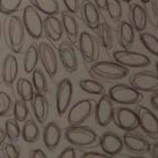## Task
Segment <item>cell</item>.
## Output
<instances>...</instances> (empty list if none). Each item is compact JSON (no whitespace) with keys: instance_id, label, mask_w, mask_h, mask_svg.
<instances>
[{"instance_id":"816d5d0a","label":"cell","mask_w":158,"mask_h":158,"mask_svg":"<svg viewBox=\"0 0 158 158\" xmlns=\"http://www.w3.org/2000/svg\"><path fill=\"white\" fill-rule=\"evenodd\" d=\"M155 67H156V72L158 73V60L156 62V65H155Z\"/></svg>"},{"instance_id":"4316f807","label":"cell","mask_w":158,"mask_h":158,"mask_svg":"<svg viewBox=\"0 0 158 158\" xmlns=\"http://www.w3.org/2000/svg\"><path fill=\"white\" fill-rule=\"evenodd\" d=\"M38 48L37 45L31 44L26 50L25 56H23V70L26 73H32V71L36 68L38 63Z\"/></svg>"},{"instance_id":"ab89813d","label":"cell","mask_w":158,"mask_h":158,"mask_svg":"<svg viewBox=\"0 0 158 158\" xmlns=\"http://www.w3.org/2000/svg\"><path fill=\"white\" fill-rule=\"evenodd\" d=\"M63 2H64V6L67 9V11L71 14H77L79 12V0H63Z\"/></svg>"},{"instance_id":"2e32d148","label":"cell","mask_w":158,"mask_h":158,"mask_svg":"<svg viewBox=\"0 0 158 158\" xmlns=\"http://www.w3.org/2000/svg\"><path fill=\"white\" fill-rule=\"evenodd\" d=\"M58 56L60 63L67 72L73 73L77 70V55L75 49L70 42H63L58 46Z\"/></svg>"},{"instance_id":"836d02e7","label":"cell","mask_w":158,"mask_h":158,"mask_svg":"<svg viewBox=\"0 0 158 158\" xmlns=\"http://www.w3.org/2000/svg\"><path fill=\"white\" fill-rule=\"evenodd\" d=\"M4 133H6V138L11 142L17 141L21 135L18 121H16L15 119H8L4 123Z\"/></svg>"},{"instance_id":"6da1fadb","label":"cell","mask_w":158,"mask_h":158,"mask_svg":"<svg viewBox=\"0 0 158 158\" xmlns=\"http://www.w3.org/2000/svg\"><path fill=\"white\" fill-rule=\"evenodd\" d=\"M3 37L6 46L12 52L20 53L25 45V27L23 19L16 15H8L4 19L3 23Z\"/></svg>"},{"instance_id":"4fadbf2b","label":"cell","mask_w":158,"mask_h":158,"mask_svg":"<svg viewBox=\"0 0 158 158\" xmlns=\"http://www.w3.org/2000/svg\"><path fill=\"white\" fill-rule=\"evenodd\" d=\"M113 120L120 130L125 132H133L139 127L137 114L128 107H119L115 109Z\"/></svg>"},{"instance_id":"83f0119b","label":"cell","mask_w":158,"mask_h":158,"mask_svg":"<svg viewBox=\"0 0 158 158\" xmlns=\"http://www.w3.org/2000/svg\"><path fill=\"white\" fill-rule=\"evenodd\" d=\"M40 127L37 125V121L33 119H29L25 121L23 131H21V136H23V141L28 143H34L37 141L40 138Z\"/></svg>"},{"instance_id":"8fae6325","label":"cell","mask_w":158,"mask_h":158,"mask_svg":"<svg viewBox=\"0 0 158 158\" xmlns=\"http://www.w3.org/2000/svg\"><path fill=\"white\" fill-rule=\"evenodd\" d=\"M38 48V57L42 63L44 69L47 72L51 79L55 77L57 73L58 64H57V56L53 47L50 44L42 42L37 46Z\"/></svg>"},{"instance_id":"ac0fdd59","label":"cell","mask_w":158,"mask_h":158,"mask_svg":"<svg viewBox=\"0 0 158 158\" xmlns=\"http://www.w3.org/2000/svg\"><path fill=\"white\" fill-rule=\"evenodd\" d=\"M81 15L84 23L90 30H96L100 25V12L97 6L90 0H84L81 4Z\"/></svg>"},{"instance_id":"1f68e13d","label":"cell","mask_w":158,"mask_h":158,"mask_svg":"<svg viewBox=\"0 0 158 158\" xmlns=\"http://www.w3.org/2000/svg\"><path fill=\"white\" fill-rule=\"evenodd\" d=\"M79 86L84 92L89 94H94V96H101L105 92L103 84H101L100 82L96 81V80H81Z\"/></svg>"},{"instance_id":"9a60e30c","label":"cell","mask_w":158,"mask_h":158,"mask_svg":"<svg viewBox=\"0 0 158 158\" xmlns=\"http://www.w3.org/2000/svg\"><path fill=\"white\" fill-rule=\"evenodd\" d=\"M123 144L134 154H147L150 152L151 143L147 138L133 132H126L122 137Z\"/></svg>"},{"instance_id":"e0dca14e","label":"cell","mask_w":158,"mask_h":158,"mask_svg":"<svg viewBox=\"0 0 158 158\" xmlns=\"http://www.w3.org/2000/svg\"><path fill=\"white\" fill-rule=\"evenodd\" d=\"M99 143H100V147L103 153H105L109 157L120 154L121 151L124 148L122 138L113 132L104 133L99 139Z\"/></svg>"},{"instance_id":"277c9868","label":"cell","mask_w":158,"mask_h":158,"mask_svg":"<svg viewBox=\"0 0 158 158\" xmlns=\"http://www.w3.org/2000/svg\"><path fill=\"white\" fill-rule=\"evenodd\" d=\"M108 97L113 102L121 105H134L143 100L142 92L125 84H117L113 86L108 91Z\"/></svg>"},{"instance_id":"ffe728a7","label":"cell","mask_w":158,"mask_h":158,"mask_svg":"<svg viewBox=\"0 0 158 158\" xmlns=\"http://www.w3.org/2000/svg\"><path fill=\"white\" fill-rule=\"evenodd\" d=\"M43 31L48 40L57 43L64 33L62 20H60L55 15H47L45 19H43Z\"/></svg>"},{"instance_id":"f5cc1de1","label":"cell","mask_w":158,"mask_h":158,"mask_svg":"<svg viewBox=\"0 0 158 158\" xmlns=\"http://www.w3.org/2000/svg\"><path fill=\"white\" fill-rule=\"evenodd\" d=\"M123 2H125V3H130L131 1H132V0H122Z\"/></svg>"},{"instance_id":"f6af8a7d","label":"cell","mask_w":158,"mask_h":158,"mask_svg":"<svg viewBox=\"0 0 158 158\" xmlns=\"http://www.w3.org/2000/svg\"><path fill=\"white\" fill-rule=\"evenodd\" d=\"M149 153L151 154V157L158 158V142L154 143V144H151V149Z\"/></svg>"},{"instance_id":"8992f818","label":"cell","mask_w":158,"mask_h":158,"mask_svg":"<svg viewBox=\"0 0 158 158\" xmlns=\"http://www.w3.org/2000/svg\"><path fill=\"white\" fill-rule=\"evenodd\" d=\"M113 57L117 63L127 68H143L151 65L150 57L128 49L115 51L113 53Z\"/></svg>"},{"instance_id":"8d00e7d4","label":"cell","mask_w":158,"mask_h":158,"mask_svg":"<svg viewBox=\"0 0 158 158\" xmlns=\"http://www.w3.org/2000/svg\"><path fill=\"white\" fill-rule=\"evenodd\" d=\"M23 0H0V13L3 15H12L20 8Z\"/></svg>"},{"instance_id":"f1b7e54d","label":"cell","mask_w":158,"mask_h":158,"mask_svg":"<svg viewBox=\"0 0 158 158\" xmlns=\"http://www.w3.org/2000/svg\"><path fill=\"white\" fill-rule=\"evenodd\" d=\"M31 6L46 15H56L60 11L57 0H29Z\"/></svg>"},{"instance_id":"d6986e66","label":"cell","mask_w":158,"mask_h":158,"mask_svg":"<svg viewBox=\"0 0 158 158\" xmlns=\"http://www.w3.org/2000/svg\"><path fill=\"white\" fill-rule=\"evenodd\" d=\"M31 102V107H32L33 115L35 117V120L40 124H44L47 121L50 113V105L45 94H37L35 92Z\"/></svg>"},{"instance_id":"d6a6232c","label":"cell","mask_w":158,"mask_h":158,"mask_svg":"<svg viewBox=\"0 0 158 158\" xmlns=\"http://www.w3.org/2000/svg\"><path fill=\"white\" fill-rule=\"evenodd\" d=\"M140 42L151 54L158 56V38L154 34L149 32H141L139 35Z\"/></svg>"},{"instance_id":"7c38bea8","label":"cell","mask_w":158,"mask_h":158,"mask_svg":"<svg viewBox=\"0 0 158 158\" xmlns=\"http://www.w3.org/2000/svg\"><path fill=\"white\" fill-rule=\"evenodd\" d=\"M94 111L97 124L102 127L107 126L113 121L115 108H114L113 101L108 97V94H101L100 100L98 101V103H96Z\"/></svg>"},{"instance_id":"cb8c5ba5","label":"cell","mask_w":158,"mask_h":158,"mask_svg":"<svg viewBox=\"0 0 158 158\" xmlns=\"http://www.w3.org/2000/svg\"><path fill=\"white\" fill-rule=\"evenodd\" d=\"M62 25L68 37V40L73 45L77 42V38H79V25H77V21L73 14H71L68 11L63 12Z\"/></svg>"},{"instance_id":"11a10c76","label":"cell","mask_w":158,"mask_h":158,"mask_svg":"<svg viewBox=\"0 0 158 158\" xmlns=\"http://www.w3.org/2000/svg\"><path fill=\"white\" fill-rule=\"evenodd\" d=\"M157 28H158V23H157Z\"/></svg>"},{"instance_id":"74e56055","label":"cell","mask_w":158,"mask_h":158,"mask_svg":"<svg viewBox=\"0 0 158 158\" xmlns=\"http://www.w3.org/2000/svg\"><path fill=\"white\" fill-rule=\"evenodd\" d=\"M13 106V101L6 92L0 91V117L6 116Z\"/></svg>"},{"instance_id":"7dc6e473","label":"cell","mask_w":158,"mask_h":158,"mask_svg":"<svg viewBox=\"0 0 158 158\" xmlns=\"http://www.w3.org/2000/svg\"><path fill=\"white\" fill-rule=\"evenodd\" d=\"M151 4H152V11L154 13L155 17L158 18V0H150Z\"/></svg>"},{"instance_id":"ba28073f","label":"cell","mask_w":158,"mask_h":158,"mask_svg":"<svg viewBox=\"0 0 158 158\" xmlns=\"http://www.w3.org/2000/svg\"><path fill=\"white\" fill-rule=\"evenodd\" d=\"M139 127L152 139H158V118L151 109L143 105H138L136 108Z\"/></svg>"},{"instance_id":"4dcf8cb0","label":"cell","mask_w":158,"mask_h":158,"mask_svg":"<svg viewBox=\"0 0 158 158\" xmlns=\"http://www.w3.org/2000/svg\"><path fill=\"white\" fill-rule=\"evenodd\" d=\"M32 85L34 91L37 94H46L48 91V84L46 75L40 68H35L32 71Z\"/></svg>"},{"instance_id":"f546056e","label":"cell","mask_w":158,"mask_h":158,"mask_svg":"<svg viewBox=\"0 0 158 158\" xmlns=\"http://www.w3.org/2000/svg\"><path fill=\"white\" fill-rule=\"evenodd\" d=\"M16 89H17L18 96L20 97L21 100L25 101L26 103L32 100L34 94H35L32 82H30L27 79H23V77H21V79H19L18 81H17Z\"/></svg>"},{"instance_id":"f907efd6","label":"cell","mask_w":158,"mask_h":158,"mask_svg":"<svg viewBox=\"0 0 158 158\" xmlns=\"http://www.w3.org/2000/svg\"><path fill=\"white\" fill-rule=\"evenodd\" d=\"M139 1H141L142 3H148V2H150V0H139Z\"/></svg>"},{"instance_id":"d590c367","label":"cell","mask_w":158,"mask_h":158,"mask_svg":"<svg viewBox=\"0 0 158 158\" xmlns=\"http://www.w3.org/2000/svg\"><path fill=\"white\" fill-rule=\"evenodd\" d=\"M13 115L14 119L18 122H25L27 120L29 116V109L25 101H15V103L13 104Z\"/></svg>"},{"instance_id":"bcb514c9","label":"cell","mask_w":158,"mask_h":158,"mask_svg":"<svg viewBox=\"0 0 158 158\" xmlns=\"http://www.w3.org/2000/svg\"><path fill=\"white\" fill-rule=\"evenodd\" d=\"M106 1H107V0H94V3L96 4L97 8L99 10H105Z\"/></svg>"},{"instance_id":"52a82bcc","label":"cell","mask_w":158,"mask_h":158,"mask_svg":"<svg viewBox=\"0 0 158 158\" xmlns=\"http://www.w3.org/2000/svg\"><path fill=\"white\" fill-rule=\"evenodd\" d=\"M23 23L30 37H32L33 40H38L42 37L44 33L43 19L38 11L33 6H27L23 10Z\"/></svg>"},{"instance_id":"7a4b0ae2","label":"cell","mask_w":158,"mask_h":158,"mask_svg":"<svg viewBox=\"0 0 158 158\" xmlns=\"http://www.w3.org/2000/svg\"><path fill=\"white\" fill-rule=\"evenodd\" d=\"M89 73L97 79L117 81V80L124 79L130 73L127 67L120 65L119 63L110 62V60H101L94 62L89 68Z\"/></svg>"},{"instance_id":"ee69618b","label":"cell","mask_w":158,"mask_h":158,"mask_svg":"<svg viewBox=\"0 0 158 158\" xmlns=\"http://www.w3.org/2000/svg\"><path fill=\"white\" fill-rule=\"evenodd\" d=\"M151 104H152L153 108H155L158 110V91L153 92V94L151 96Z\"/></svg>"},{"instance_id":"484cf974","label":"cell","mask_w":158,"mask_h":158,"mask_svg":"<svg viewBox=\"0 0 158 158\" xmlns=\"http://www.w3.org/2000/svg\"><path fill=\"white\" fill-rule=\"evenodd\" d=\"M94 31L97 32V40H98L99 45L105 50H110L114 45L113 31H111L110 26L103 21V23H100V25Z\"/></svg>"},{"instance_id":"e575fe53","label":"cell","mask_w":158,"mask_h":158,"mask_svg":"<svg viewBox=\"0 0 158 158\" xmlns=\"http://www.w3.org/2000/svg\"><path fill=\"white\" fill-rule=\"evenodd\" d=\"M105 10L114 21H119L122 17V4L120 0H107Z\"/></svg>"},{"instance_id":"db71d44e","label":"cell","mask_w":158,"mask_h":158,"mask_svg":"<svg viewBox=\"0 0 158 158\" xmlns=\"http://www.w3.org/2000/svg\"><path fill=\"white\" fill-rule=\"evenodd\" d=\"M0 84H1V75H0Z\"/></svg>"},{"instance_id":"c3c4849f","label":"cell","mask_w":158,"mask_h":158,"mask_svg":"<svg viewBox=\"0 0 158 158\" xmlns=\"http://www.w3.org/2000/svg\"><path fill=\"white\" fill-rule=\"evenodd\" d=\"M6 133H4V130L0 128V148L2 147V144L6 141Z\"/></svg>"},{"instance_id":"44dd1931","label":"cell","mask_w":158,"mask_h":158,"mask_svg":"<svg viewBox=\"0 0 158 158\" xmlns=\"http://www.w3.org/2000/svg\"><path fill=\"white\" fill-rule=\"evenodd\" d=\"M2 81L6 86L12 87L18 75V60L15 55L8 54L2 63Z\"/></svg>"},{"instance_id":"d4e9b609","label":"cell","mask_w":158,"mask_h":158,"mask_svg":"<svg viewBox=\"0 0 158 158\" xmlns=\"http://www.w3.org/2000/svg\"><path fill=\"white\" fill-rule=\"evenodd\" d=\"M118 43L123 49H130L135 40V29L127 21H121L118 26Z\"/></svg>"},{"instance_id":"9c48e42d","label":"cell","mask_w":158,"mask_h":158,"mask_svg":"<svg viewBox=\"0 0 158 158\" xmlns=\"http://www.w3.org/2000/svg\"><path fill=\"white\" fill-rule=\"evenodd\" d=\"M72 96H73L72 83L68 77H65L58 82L56 86V94H55V106H56V113L60 117L66 114L71 103Z\"/></svg>"},{"instance_id":"30bf717a","label":"cell","mask_w":158,"mask_h":158,"mask_svg":"<svg viewBox=\"0 0 158 158\" xmlns=\"http://www.w3.org/2000/svg\"><path fill=\"white\" fill-rule=\"evenodd\" d=\"M130 84L140 92L158 91V73L153 71H140L130 77Z\"/></svg>"},{"instance_id":"603a6c76","label":"cell","mask_w":158,"mask_h":158,"mask_svg":"<svg viewBox=\"0 0 158 158\" xmlns=\"http://www.w3.org/2000/svg\"><path fill=\"white\" fill-rule=\"evenodd\" d=\"M130 16L131 25L138 32H142L147 28L148 25V15L144 8L138 3H133L130 6Z\"/></svg>"},{"instance_id":"7402d4cb","label":"cell","mask_w":158,"mask_h":158,"mask_svg":"<svg viewBox=\"0 0 158 158\" xmlns=\"http://www.w3.org/2000/svg\"><path fill=\"white\" fill-rule=\"evenodd\" d=\"M62 138V130L55 122H49L44 128L43 140L48 150H54L58 147Z\"/></svg>"},{"instance_id":"7bdbcfd3","label":"cell","mask_w":158,"mask_h":158,"mask_svg":"<svg viewBox=\"0 0 158 158\" xmlns=\"http://www.w3.org/2000/svg\"><path fill=\"white\" fill-rule=\"evenodd\" d=\"M30 157L31 158H46L47 155L44 152L43 150L40 149H36V150H32L30 152Z\"/></svg>"},{"instance_id":"60d3db41","label":"cell","mask_w":158,"mask_h":158,"mask_svg":"<svg viewBox=\"0 0 158 158\" xmlns=\"http://www.w3.org/2000/svg\"><path fill=\"white\" fill-rule=\"evenodd\" d=\"M58 157L60 158H75V157H77V151H75L74 148L68 147L60 152V154L58 155Z\"/></svg>"},{"instance_id":"b9f144b4","label":"cell","mask_w":158,"mask_h":158,"mask_svg":"<svg viewBox=\"0 0 158 158\" xmlns=\"http://www.w3.org/2000/svg\"><path fill=\"white\" fill-rule=\"evenodd\" d=\"M82 158H108L109 156L105 153H98V152H86L83 153L81 156Z\"/></svg>"},{"instance_id":"3957f363","label":"cell","mask_w":158,"mask_h":158,"mask_svg":"<svg viewBox=\"0 0 158 158\" xmlns=\"http://www.w3.org/2000/svg\"><path fill=\"white\" fill-rule=\"evenodd\" d=\"M65 139L77 148H88L98 141V135L92 128L84 125H70L65 130Z\"/></svg>"},{"instance_id":"681fc988","label":"cell","mask_w":158,"mask_h":158,"mask_svg":"<svg viewBox=\"0 0 158 158\" xmlns=\"http://www.w3.org/2000/svg\"><path fill=\"white\" fill-rule=\"evenodd\" d=\"M2 37H3V27H2V23L0 21V44H1Z\"/></svg>"},{"instance_id":"f35d334b","label":"cell","mask_w":158,"mask_h":158,"mask_svg":"<svg viewBox=\"0 0 158 158\" xmlns=\"http://www.w3.org/2000/svg\"><path fill=\"white\" fill-rule=\"evenodd\" d=\"M1 153L6 158H18L20 157V150L14 143H6L2 144Z\"/></svg>"},{"instance_id":"5bb4252c","label":"cell","mask_w":158,"mask_h":158,"mask_svg":"<svg viewBox=\"0 0 158 158\" xmlns=\"http://www.w3.org/2000/svg\"><path fill=\"white\" fill-rule=\"evenodd\" d=\"M79 48L82 58L86 64H92L99 57V48L97 40L88 32H82L79 38Z\"/></svg>"},{"instance_id":"5b68a950","label":"cell","mask_w":158,"mask_h":158,"mask_svg":"<svg viewBox=\"0 0 158 158\" xmlns=\"http://www.w3.org/2000/svg\"><path fill=\"white\" fill-rule=\"evenodd\" d=\"M96 101L91 99L81 100L70 108L67 116L69 125H81L89 118L94 110Z\"/></svg>"}]
</instances>
